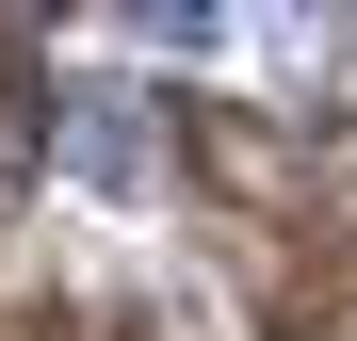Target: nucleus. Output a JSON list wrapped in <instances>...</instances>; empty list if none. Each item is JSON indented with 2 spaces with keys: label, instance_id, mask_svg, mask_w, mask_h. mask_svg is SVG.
<instances>
[{
  "label": "nucleus",
  "instance_id": "f257e3e1",
  "mask_svg": "<svg viewBox=\"0 0 357 341\" xmlns=\"http://www.w3.org/2000/svg\"><path fill=\"white\" fill-rule=\"evenodd\" d=\"M66 146H82V179H98V195H130V179H146V98H130V82H98V98L66 114Z\"/></svg>",
  "mask_w": 357,
  "mask_h": 341
}]
</instances>
